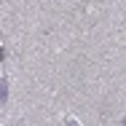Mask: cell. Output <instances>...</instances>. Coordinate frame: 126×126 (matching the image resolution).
<instances>
[{
  "label": "cell",
  "mask_w": 126,
  "mask_h": 126,
  "mask_svg": "<svg viewBox=\"0 0 126 126\" xmlns=\"http://www.w3.org/2000/svg\"><path fill=\"white\" fill-rule=\"evenodd\" d=\"M5 102H8V80L0 78V105H5Z\"/></svg>",
  "instance_id": "obj_1"
}]
</instances>
